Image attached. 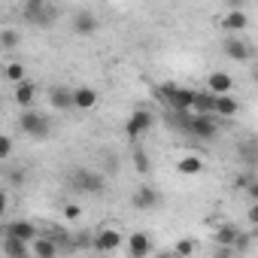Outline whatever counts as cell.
<instances>
[{"instance_id": "cell-15", "label": "cell", "mask_w": 258, "mask_h": 258, "mask_svg": "<svg viewBox=\"0 0 258 258\" xmlns=\"http://www.w3.org/2000/svg\"><path fill=\"white\" fill-rule=\"evenodd\" d=\"M127 252H131L134 258H146V255L152 252L149 234H131V240H127Z\"/></svg>"}, {"instance_id": "cell-6", "label": "cell", "mask_w": 258, "mask_h": 258, "mask_svg": "<svg viewBox=\"0 0 258 258\" xmlns=\"http://www.w3.org/2000/svg\"><path fill=\"white\" fill-rule=\"evenodd\" d=\"M240 112V100L228 91V94H216L213 97V115H222V118H234Z\"/></svg>"}, {"instance_id": "cell-22", "label": "cell", "mask_w": 258, "mask_h": 258, "mask_svg": "<svg viewBox=\"0 0 258 258\" xmlns=\"http://www.w3.org/2000/svg\"><path fill=\"white\" fill-rule=\"evenodd\" d=\"M4 76H7L10 82H22V79H25V67H22L19 61H13V64L4 67Z\"/></svg>"}, {"instance_id": "cell-4", "label": "cell", "mask_w": 258, "mask_h": 258, "mask_svg": "<svg viewBox=\"0 0 258 258\" xmlns=\"http://www.w3.org/2000/svg\"><path fill=\"white\" fill-rule=\"evenodd\" d=\"M222 52H225L231 61H237V64H243V61H249V58H252V46H249L246 40H240L237 34H231V37L222 43Z\"/></svg>"}, {"instance_id": "cell-16", "label": "cell", "mask_w": 258, "mask_h": 258, "mask_svg": "<svg viewBox=\"0 0 258 258\" xmlns=\"http://www.w3.org/2000/svg\"><path fill=\"white\" fill-rule=\"evenodd\" d=\"M4 234H13V237H19V240H28V243H31V240H34L40 231H37V225H34V222H25V219H19V222H13V225L4 231Z\"/></svg>"}, {"instance_id": "cell-26", "label": "cell", "mask_w": 258, "mask_h": 258, "mask_svg": "<svg viewBox=\"0 0 258 258\" xmlns=\"http://www.w3.org/2000/svg\"><path fill=\"white\" fill-rule=\"evenodd\" d=\"M173 252H176V255H191V252H195V243H191V240H179V243L173 246Z\"/></svg>"}, {"instance_id": "cell-23", "label": "cell", "mask_w": 258, "mask_h": 258, "mask_svg": "<svg viewBox=\"0 0 258 258\" xmlns=\"http://www.w3.org/2000/svg\"><path fill=\"white\" fill-rule=\"evenodd\" d=\"M13 152H16V143H13V137L0 134V161H10V158H13Z\"/></svg>"}, {"instance_id": "cell-27", "label": "cell", "mask_w": 258, "mask_h": 258, "mask_svg": "<svg viewBox=\"0 0 258 258\" xmlns=\"http://www.w3.org/2000/svg\"><path fill=\"white\" fill-rule=\"evenodd\" d=\"M234 185H237V188H246V185H249V176H237Z\"/></svg>"}, {"instance_id": "cell-9", "label": "cell", "mask_w": 258, "mask_h": 258, "mask_svg": "<svg viewBox=\"0 0 258 258\" xmlns=\"http://www.w3.org/2000/svg\"><path fill=\"white\" fill-rule=\"evenodd\" d=\"M94 106H97V91H94V88H88V85L73 88V109H76V112H88V109H94Z\"/></svg>"}, {"instance_id": "cell-29", "label": "cell", "mask_w": 258, "mask_h": 258, "mask_svg": "<svg viewBox=\"0 0 258 258\" xmlns=\"http://www.w3.org/2000/svg\"><path fill=\"white\" fill-rule=\"evenodd\" d=\"M4 213H7V195L0 191V219H4Z\"/></svg>"}, {"instance_id": "cell-20", "label": "cell", "mask_w": 258, "mask_h": 258, "mask_svg": "<svg viewBox=\"0 0 258 258\" xmlns=\"http://www.w3.org/2000/svg\"><path fill=\"white\" fill-rule=\"evenodd\" d=\"M237 228L234 225H222L219 231H216V243H222V246H234V240H237Z\"/></svg>"}, {"instance_id": "cell-12", "label": "cell", "mask_w": 258, "mask_h": 258, "mask_svg": "<svg viewBox=\"0 0 258 258\" xmlns=\"http://www.w3.org/2000/svg\"><path fill=\"white\" fill-rule=\"evenodd\" d=\"M13 97H16V106L28 109V106L34 103V97H37V85H34V82H28V79H22V82H16Z\"/></svg>"}, {"instance_id": "cell-24", "label": "cell", "mask_w": 258, "mask_h": 258, "mask_svg": "<svg viewBox=\"0 0 258 258\" xmlns=\"http://www.w3.org/2000/svg\"><path fill=\"white\" fill-rule=\"evenodd\" d=\"M134 167H137L140 173H146V170H149V155H146L143 149H134Z\"/></svg>"}, {"instance_id": "cell-25", "label": "cell", "mask_w": 258, "mask_h": 258, "mask_svg": "<svg viewBox=\"0 0 258 258\" xmlns=\"http://www.w3.org/2000/svg\"><path fill=\"white\" fill-rule=\"evenodd\" d=\"M79 216H82V207H79V204H67V207H64V219H70V222H76Z\"/></svg>"}, {"instance_id": "cell-10", "label": "cell", "mask_w": 258, "mask_h": 258, "mask_svg": "<svg viewBox=\"0 0 258 258\" xmlns=\"http://www.w3.org/2000/svg\"><path fill=\"white\" fill-rule=\"evenodd\" d=\"M207 91L210 94H228V91H234V76L231 73H222V70L210 73L207 76Z\"/></svg>"}, {"instance_id": "cell-7", "label": "cell", "mask_w": 258, "mask_h": 258, "mask_svg": "<svg viewBox=\"0 0 258 258\" xmlns=\"http://www.w3.org/2000/svg\"><path fill=\"white\" fill-rule=\"evenodd\" d=\"M49 103H52V109H58V112H70V109H73V88L52 85V88H49Z\"/></svg>"}, {"instance_id": "cell-17", "label": "cell", "mask_w": 258, "mask_h": 258, "mask_svg": "<svg viewBox=\"0 0 258 258\" xmlns=\"http://www.w3.org/2000/svg\"><path fill=\"white\" fill-rule=\"evenodd\" d=\"M4 252L7 255H28L31 252V243L28 240H19L13 234H4Z\"/></svg>"}, {"instance_id": "cell-30", "label": "cell", "mask_w": 258, "mask_h": 258, "mask_svg": "<svg viewBox=\"0 0 258 258\" xmlns=\"http://www.w3.org/2000/svg\"><path fill=\"white\" fill-rule=\"evenodd\" d=\"M46 4H49V0H28V7H37V10H40V7H46Z\"/></svg>"}, {"instance_id": "cell-1", "label": "cell", "mask_w": 258, "mask_h": 258, "mask_svg": "<svg viewBox=\"0 0 258 258\" xmlns=\"http://www.w3.org/2000/svg\"><path fill=\"white\" fill-rule=\"evenodd\" d=\"M19 127L25 131V137H31V140H49V134H52V121H49V115L34 112L31 106L19 115Z\"/></svg>"}, {"instance_id": "cell-13", "label": "cell", "mask_w": 258, "mask_h": 258, "mask_svg": "<svg viewBox=\"0 0 258 258\" xmlns=\"http://www.w3.org/2000/svg\"><path fill=\"white\" fill-rule=\"evenodd\" d=\"M222 28H225L228 34H240V31L249 28V16H246L243 10H231V13L222 19Z\"/></svg>"}, {"instance_id": "cell-5", "label": "cell", "mask_w": 258, "mask_h": 258, "mask_svg": "<svg viewBox=\"0 0 258 258\" xmlns=\"http://www.w3.org/2000/svg\"><path fill=\"white\" fill-rule=\"evenodd\" d=\"M73 34H76V37H91V34H97V16L88 13V10L73 13Z\"/></svg>"}, {"instance_id": "cell-19", "label": "cell", "mask_w": 258, "mask_h": 258, "mask_svg": "<svg viewBox=\"0 0 258 258\" xmlns=\"http://www.w3.org/2000/svg\"><path fill=\"white\" fill-rule=\"evenodd\" d=\"M213 97H216V94H210L207 88H204V91H195V97H191V112H213Z\"/></svg>"}, {"instance_id": "cell-18", "label": "cell", "mask_w": 258, "mask_h": 258, "mask_svg": "<svg viewBox=\"0 0 258 258\" xmlns=\"http://www.w3.org/2000/svg\"><path fill=\"white\" fill-rule=\"evenodd\" d=\"M176 170H179V173H185V176H195V173H201V170H204V161H201L198 155H182V158L176 161Z\"/></svg>"}, {"instance_id": "cell-3", "label": "cell", "mask_w": 258, "mask_h": 258, "mask_svg": "<svg viewBox=\"0 0 258 258\" xmlns=\"http://www.w3.org/2000/svg\"><path fill=\"white\" fill-rule=\"evenodd\" d=\"M152 124H155V115L149 109H134L131 118L124 121V137L127 140H137V137H143V134L152 131Z\"/></svg>"}, {"instance_id": "cell-11", "label": "cell", "mask_w": 258, "mask_h": 258, "mask_svg": "<svg viewBox=\"0 0 258 258\" xmlns=\"http://www.w3.org/2000/svg\"><path fill=\"white\" fill-rule=\"evenodd\" d=\"M134 207L137 210H155V207H161V191H155L152 185H140L137 195H134Z\"/></svg>"}, {"instance_id": "cell-14", "label": "cell", "mask_w": 258, "mask_h": 258, "mask_svg": "<svg viewBox=\"0 0 258 258\" xmlns=\"http://www.w3.org/2000/svg\"><path fill=\"white\" fill-rule=\"evenodd\" d=\"M31 252L40 255V258H52V255H58V243L52 237H46V234H37L31 240Z\"/></svg>"}, {"instance_id": "cell-8", "label": "cell", "mask_w": 258, "mask_h": 258, "mask_svg": "<svg viewBox=\"0 0 258 258\" xmlns=\"http://www.w3.org/2000/svg\"><path fill=\"white\" fill-rule=\"evenodd\" d=\"M91 246H94L97 252H115V249L121 246V234H118L115 228L97 231V234H94V240H91Z\"/></svg>"}, {"instance_id": "cell-2", "label": "cell", "mask_w": 258, "mask_h": 258, "mask_svg": "<svg viewBox=\"0 0 258 258\" xmlns=\"http://www.w3.org/2000/svg\"><path fill=\"white\" fill-rule=\"evenodd\" d=\"M70 188L79 191V195H100L106 188V176L97 173V170H76L70 176Z\"/></svg>"}, {"instance_id": "cell-28", "label": "cell", "mask_w": 258, "mask_h": 258, "mask_svg": "<svg viewBox=\"0 0 258 258\" xmlns=\"http://www.w3.org/2000/svg\"><path fill=\"white\" fill-rule=\"evenodd\" d=\"M249 225H258V207L249 210Z\"/></svg>"}, {"instance_id": "cell-21", "label": "cell", "mask_w": 258, "mask_h": 258, "mask_svg": "<svg viewBox=\"0 0 258 258\" xmlns=\"http://www.w3.org/2000/svg\"><path fill=\"white\" fill-rule=\"evenodd\" d=\"M19 43H22L19 31H13V28H7V31H0V46H4V49H19Z\"/></svg>"}]
</instances>
